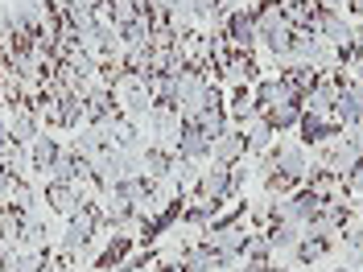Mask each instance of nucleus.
<instances>
[{
    "label": "nucleus",
    "instance_id": "nucleus-5",
    "mask_svg": "<svg viewBox=\"0 0 363 272\" xmlns=\"http://www.w3.org/2000/svg\"><path fill=\"white\" fill-rule=\"evenodd\" d=\"M322 203H326V198H322L318 190H310V186H297L294 194H285V219H289V223H297V227H306L318 210H322Z\"/></svg>",
    "mask_w": 363,
    "mask_h": 272
},
{
    "label": "nucleus",
    "instance_id": "nucleus-9",
    "mask_svg": "<svg viewBox=\"0 0 363 272\" xmlns=\"http://www.w3.org/2000/svg\"><path fill=\"white\" fill-rule=\"evenodd\" d=\"M211 140H206L199 128H182L178 140H174V153H178L182 161H194V165H203V161H211Z\"/></svg>",
    "mask_w": 363,
    "mask_h": 272
},
{
    "label": "nucleus",
    "instance_id": "nucleus-26",
    "mask_svg": "<svg viewBox=\"0 0 363 272\" xmlns=\"http://www.w3.org/2000/svg\"><path fill=\"white\" fill-rule=\"evenodd\" d=\"M289 272H314V268H301V264H289Z\"/></svg>",
    "mask_w": 363,
    "mask_h": 272
},
{
    "label": "nucleus",
    "instance_id": "nucleus-12",
    "mask_svg": "<svg viewBox=\"0 0 363 272\" xmlns=\"http://www.w3.org/2000/svg\"><path fill=\"white\" fill-rule=\"evenodd\" d=\"M335 251V239H314V235H301L297 239L294 256H289V264H301V268H314L318 260H326Z\"/></svg>",
    "mask_w": 363,
    "mask_h": 272
},
{
    "label": "nucleus",
    "instance_id": "nucleus-17",
    "mask_svg": "<svg viewBox=\"0 0 363 272\" xmlns=\"http://www.w3.org/2000/svg\"><path fill=\"white\" fill-rule=\"evenodd\" d=\"M182 264H186V272H215V256H211L206 244L199 239V244L182 248Z\"/></svg>",
    "mask_w": 363,
    "mask_h": 272
},
{
    "label": "nucleus",
    "instance_id": "nucleus-19",
    "mask_svg": "<svg viewBox=\"0 0 363 272\" xmlns=\"http://www.w3.org/2000/svg\"><path fill=\"white\" fill-rule=\"evenodd\" d=\"M112 272H153V256L149 251H140V256H128L120 268H112Z\"/></svg>",
    "mask_w": 363,
    "mask_h": 272
},
{
    "label": "nucleus",
    "instance_id": "nucleus-21",
    "mask_svg": "<svg viewBox=\"0 0 363 272\" xmlns=\"http://www.w3.org/2000/svg\"><path fill=\"white\" fill-rule=\"evenodd\" d=\"M13 181H17V174L0 161V203H9V194H13Z\"/></svg>",
    "mask_w": 363,
    "mask_h": 272
},
{
    "label": "nucleus",
    "instance_id": "nucleus-16",
    "mask_svg": "<svg viewBox=\"0 0 363 272\" xmlns=\"http://www.w3.org/2000/svg\"><path fill=\"white\" fill-rule=\"evenodd\" d=\"M21 231H25V215L17 210V206H0V239H9L13 248L21 244Z\"/></svg>",
    "mask_w": 363,
    "mask_h": 272
},
{
    "label": "nucleus",
    "instance_id": "nucleus-7",
    "mask_svg": "<svg viewBox=\"0 0 363 272\" xmlns=\"http://www.w3.org/2000/svg\"><path fill=\"white\" fill-rule=\"evenodd\" d=\"M248 157V132L240 128V124H231L219 140H215V149H211V161L215 165H235V161Z\"/></svg>",
    "mask_w": 363,
    "mask_h": 272
},
{
    "label": "nucleus",
    "instance_id": "nucleus-14",
    "mask_svg": "<svg viewBox=\"0 0 363 272\" xmlns=\"http://www.w3.org/2000/svg\"><path fill=\"white\" fill-rule=\"evenodd\" d=\"M227 115H231V124H240V128H244L248 120H256V115H260L248 87H235V91H231V108H227Z\"/></svg>",
    "mask_w": 363,
    "mask_h": 272
},
{
    "label": "nucleus",
    "instance_id": "nucleus-2",
    "mask_svg": "<svg viewBox=\"0 0 363 272\" xmlns=\"http://www.w3.org/2000/svg\"><path fill=\"white\" fill-rule=\"evenodd\" d=\"M87 186H79V181H45L42 186V203L50 206V215H62V219H70L79 206L87 203V194H83Z\"/></svg>",
    "mask_w": 363,
    "mask_h": 272
},
{
    "label": "nucleus",
    "instance_id": "nucleus-18",
    "mask_svg": "<svg viewBox=\"0 0 363 272\" xmlns=\"http://www.w3.org/2000/svg\"><path fill=\"white\" fill-rule=\"evenodd\" d=\"M342 194L363 198V157H355L347 169H342Z\"/></svg>",
    "mask_w": 363,
    "mask_h": 272
},
{
    "label": "nucleus",
    "instance_id": "nucleus-11",
    "mask_svg": "<svg viewBox=\"0 0 363 272\" xmlns=\"http://www.w3.org/2000/svg\"><path fill=\"white\" fill-rule=\"evenodd\" d=\"M256 58H252V54H235V50H231V58H227L223 62V70H219V74H223L227 83H235V87H248V83H260V74H256Z\"/></svg>",
    "mask_w": 363,
    "mask_h": 272
},
{
    "label": "nucleus",
    "instance_id": "nucleus-23",
    "mask_svg": "<svg viewBox=\"0 0 363 272\" xmlns=\"http://www.w3.org/2000/svg\"><path fill=\"white\" fill-rule=\"evenodd\" d=\"M231 272H264V264H256V260H240Z\"/></svg>",
    "mask_w": 363,
    "mask_h": 272
},
{
    "label": "nucleus",
    "instance_id": "nucleus-3",
    "mask_svg": "<svg viewBox=\"0 0 363 272\" xmlns=\"http://www.w3.org/2000/svg\"><path fill=\"white\" fill-rule=\"evenodd\" d=\"M223 38L235 54H252L260 45V33H256V21H252V8H235L223 21Z\"/></svg>",
    "mask_w": 363,
    "mask_h": 272
},
{
    "label": "nucleus",
    "instance_id": "nucleus-8",
    "mask_svg": "<svg viewBox=\"0 0 363 272\" xmlns=\"http://www.w3.org/2000/svg\"><path fill=\"white\" fill-rule=\"evenodd\" d=\"M252 99H256V112L264 115V112H272L277 103H289V99H297V95L285 87V79L277 74V79H260V83H252Z\"/></svg>",
    "mask_w": 363,
    "mask_h": 272
},
{
    "label": "nucleus",
    "instance_id": "nucleus-6",
    "mask_svg": "<svg viewBox=\"0 0 363 272\" xmlns=\"http://www.w3.org/2000/svg\"><path fill=\"white\" fill-rule=\"evenodd\" d=\"M58 153H62L58 136L50 132V128H42V132H38V140L29 144V174H38V178H50V169H54Z\"/></svg>",
    "mask_w": 363,
    "mask_h": 272
},
{
    "label": "nucleus",
    "instance_id": "nucleus-22",
    "mask_svg": "<svg viewBox=\"0 0 363 272\" xmlns=\"http://www.w3.org/2000/svg\"><path fill=\"white\" fill-rule=\"evenodd\" d=\"M153 272H186V264H182V256H178V260H161Z\"/></svg>",
    "mask_w": 363,
    "mask_h": 272
},
{
    "label": "nucleus",
    "instance_id": "nucleus-13",
    "mask_svg": "<svg viewBox=\"0 0 363 272\" xmlns=\"http://www.w3.org/2000/svg\"><path fill=\"white\" fill-rule=\"evenodd\" d=\"M264 235H269V244H272V256L277 260H289L297 248V239H301V227L297 223H272L264 227Z\"/></svg>",
    "mask_w": 363,
    "mask_h": 272
},
{
    "label": "nucleus",
    "instance_id": "nucleus-24",
    "mask_svg": "<svg viewBox=\"0 0 363 272\" xmlns=\"http://www.w3.org/2000/svg\"><path fill=\"white\" fill-rule=\"evenodd\" d=\"M264 272H289V268H285V260H269V264H264Z\"/></svg>",
    "mask_w": 363,
    "mask_h": 272
},
{
    "label": "nucleus",
    "instance_id": "nucleus-1",
    "mask_svg": "<svg viewBox=\"0 0 363 272\" xmlns=\"http://www.w3.org/2000/svg\"><path fill=\"white\" fill-rule=\"evenodd\" d=\"M252 165H260V169H256L260 178H264V174H281L285 181L301 186L306 174H310V153H306V144L281 140V144H269V153H264V157H252Z\"/></svg>",
    "mask_w": 363,
    "mask_h": 272
},
{
    "label": "nucleus",
    "instance_id": "nucleus-25",
    "mask_svg": "<svg viewBox=\"0 0 363 272\" xmlns=\"http://www.w3.org/2000/svg\"><path fill=\"white\" fill-rule=\"evenodd\" d=\"M326 272H355V268H347V264H342V260H339V264H335V268H326Z\"/></svg>",
    "mask_w": 363,
    "mask_h": 272
},
{
    "label": "nucleus",
    "instance_id": "nucleus-15",
    "mask_svg": "<svg viewBox=\"0 0 363 272\" xmlns=\"http://www.w3.org/2000/svg\"><path fill=\"white\" fill-rule=\"evenodd\" d=\"M264 120L272 124V132H285V128H297V124H301V99H289V103H277L272 112H264Z\"/></svg>",
    "mask_w": 363,
    "mask_h": 272
},
{
    "label": "nucleus",
    "instance_id": "nucleus-4",
    "mask_svg": "<svg viewBox=\"0 0 363 272\" xmlns=\"http://www.w3.org/2000/svg\"><path fill=\"white\" fill-rule=\"evenodd\" d=\"M330 115L339 120L342 128L347 124H363V83L359 79H347L339 91V99H335V108H330Z\"/></svg>",
    "mask_w": 363,
    "mask_h": 272
},
{
    "label": "nucleus",
    "instance_id": "nucleus-10",
    "mask_svg": "<svg viewBox=\"0 0 363 272\" xmlns=\"http://www.w3.org/2000/svg\"><path fill=\"white\" fill-rule=\"evenodd\" d=\"M133 248H136V235H108V248L99 251V260H95V268L99 272H112V268H120L128 256H133Z\"/></svg>",
    "mask_w": 363,
    "mask_h": 272
},
{
    "label": "nucleus",
    "instance_id": "nucleus-20",
    "mask_svg": "<svg viewBox=\"0 0 363 272\" xmlns=\"http://www.w3.org/2000/svg\"><path fill=\"white\" fill-rule=\"evenodd\" d=\"M339 136L351 144V153H355V157H363V124H347Z\"/></svg>",
    "mask_w": 363,
    "mask_h": 272
}]
</instances>
